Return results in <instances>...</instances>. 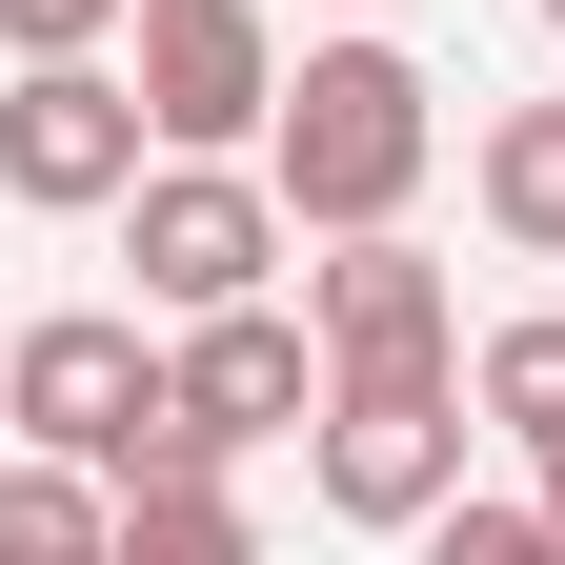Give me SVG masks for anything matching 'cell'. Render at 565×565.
I'll return each instance as SVG.
<instances>
[{
    "label": "cell",
    "mask_w": 565,
    "mask_h": 565,
    "mask_svg": "<svg viewBox=\"0 0 565 565\" xmlns=\"http://www.w3.org/2000/svg\"><path fill=\"white\" fill-rule=\"evenodd\" d=\"M424 162H445V82L384 41V21H343L282 61V121H263V182H282V223L303 243H364L424 202Z\"/></svg>",
    "instance_id": "1"
},
{
    "label": "cell",
    "mask_w": 565,
    "mask_h": 565,
    "mask_svg": "<svg viewBox=\"0 0 565 565\" xmlns=\"http://www.w3.org/2000/svg\"><path fill=\"white\" fill-rule=\"evenodd\" d=\"M465 364H364V384H323V424H303V484L343 525H384V545H424L465 505Z\"/></svg>",
    "instance_id": "2"
},
{
    "label": "cell",
    "mask_w": 565,
    "mask_h": 565,
    "mask_svg": "<svg viewBox=\"0 0 565 565\" xmlns=\"http://www.w3.org/2000/svg\"><path fill=\"white\" fill-rule=\"evenodd\" d=\"M282 243H303V223H282V182H263V162H182V141H162V162L121 182V263H141V303H162V323L263 303Z\"/></svg>",
    "instance_id": "3"
},
{
    "label": "cell",
    "mask_w": 565,
    "mask_h": 565,
    "mask_svg": "<svg viewBox=\"0 0 565 565\" xmlns=\"http://www.w3.org/2000/svg\"><path fill=\"white\" fill-rule=\"evenodd\" d=\"M141 162H162V121H141L121 61H21L0 82V202L21 223H121Z\"/></svg>",
    "instance_id": "4"
},
{
    "label": "cell",
    "mask_w": 565,
    "mask_h": 565,
    "mask_svg": "<svg viewBox=\"0 0 565 565\" xmlns=\"http://www.w3.org/2000/svg\"><path fill=\"white\" fill-rule=\"evenodd\" d=\"M121 41H141L121 61L141 121H162L182 162H263V121H282V21H263V0H141Z\"/></svg>",
    "instance_id": "5"
},
{
    "label": "cell",
    "mask_w": 565,
    "mask_h": 565,
    "mask_svg": "<svg viewBox=\"0 0 565 565\" xmlns=\"http://www.w3.org/2000/svg\"><path fill=\"white\" fill-rule=\"evenodd\" d=\"M303 323H323V384H364V364H465V282L424 263L404 223L323 243V263H303Z\"/></svg>",
    "instance_id": "6"
},
{
    "label": "cell",
    "mask_w": 565,
    "mask_h": 565,
    "mask_svg": "<svg viewBox=\"0 0 565 565\" xmlns=\"http://www.w3.org/2000/svg\"><path fill=\"white\" fill-rule=\"evenodd\" d=\"M182 424H202V445H303V424H323V323L303 303H223V323H182Z\"/></svg>",
    "instance_id": "7"
},
{
    "label": "cell",
    "mask_w": 565,
    "mask_h": 565,
    "mask_svg": "<svg viewBox=\"0 0 565 565\" xmlns=\"http://www.w3.org/2000/svg\"><path fill=\"white\" fill-rule=\"evenodd\" d=\"M0 565H121V484L61 465V445H21L0 465Z\"/></svg>",
    "instance_id": "8"
},
{
    "label": "cell",
    "mask_w": 565,
    "mask_h": 565,
    "mask_svg": "<svg viewBox=\"0 0 565 565\" xmlns=\"http://www.w3.org/2000/svg\"><path fill=\"white\" fill-rule=\"evenodd\" d=\"M465 404H484V424H505V445L545 465V445H565V303H525V323H484V343H465Z\"/></svg>",
    "instance_id": "9"
},
{
    "label": "cell",
    "mask_w": 565,
    "mask_h": 565,
    "mask_svg": "<svg viewBox=\"0 0 565 565\" xmlns=\"http://www.w3.org/2000/svg\"><path fill=\"white\" fill-rule=\"evenodd\" d=\"M484 223H505L525 263H565V102H505V121H484Z\"/></svg>",
    "instance_id": "10"
},
{
    "label": "cell",
    "mask_w": 565,
    "mask_h": 565,
    "mask_svg": "<svg viewBox=\"0 0 565 565\" xmlns=\"http://www.w3.org/2000/svg\"><path fill=\"white\" fill-rule=\"evenodd\" d=\"M121 565H263V525L223 505V484H141V505H121Z\"/></svg>",
    "instance_id": "11"
},
{
    "label": "cell",
    "mask_w": 565,
    "mask_h": 565,
    "mask_svg": "<svg viewBox=\"0 0 565 565\" xmlns=\"http://www.w3.org/2000/svg\"><path fill=\"white\" fill-rule=\"evenodd\" d=\"M424 565H565V505L545 484H465V505L424 525Z\"/></svg>",
    "instance_id": "12"
},
{
    "label": "cell",
    "mask_w": 565,
    "mask_h": 565,
    "mask_svg": "<svg viewBox=\"0 0 565 565\" xmlns=\"http://www.w3.org/2000/svg\"><path fill=\"white\" fill-rule=\"evenodd\" d=\"M141 0H0V61H102Z\"/></svg>",
    "instance_id": "13"
},
{
    "label": "cell",
    "mask_w": 565,
    "mask_h": 565,
    "mask_svg": "<svg viewBox=\"0 0 565 565\" xmlns=\"http://www.w3.org/2000/svg\"><path fill=\"white\" fill-rule=\"evenodd\" d=\"M525 484H545V505H565V445H545V465H525Z\"/></svg>",
    "instance_id": "14"
},
{
    "label": "cell",
    "mask_w": 565,
    "mask_h": 565,
    "mask_svg": "<svg viewBox=\"0 0 565 565\" xmlns=\"http://www.w3.org/2000/svg\"><path fill=\"white\" fill-rule=\"evenodd\" d=\"M323 21H384V0H323Z\"/></svg>",
    "instance_id": "15"
},
{
    "label": "cell",
    "mask_w": 565,
    "mask_h": 565,
    "mask_svg": "<svg viewBox=\"0 0 565 565\" xmlns=\"http://www.w3.org/2000/svg\"><path fill=\"white\" fill-rule=\"evenodd\" d=\"M0 343H21V303H0Z\"/></svg>",
    "instance_id": "16"
},
{
    "label": "cell",
    "mask_w": 565,
    "mask_h": 565,
    "mask_svg": "<svg viewBox=\"0 0 565 565\" xmlns=\"http://www.w3.org/2000/svg\"><path fill=\"white\" fill-rule=\"evenodd\" d=\"M545 41H565V0H545Z\"/></svg>",
    "instance_id": "17"
}]
</instances>
